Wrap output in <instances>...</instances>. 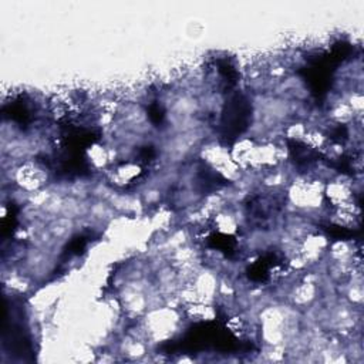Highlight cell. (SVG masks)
I'll use <instances>...</instances> for the list:
<instances>
[{"label": "cell", "instance_id": "1", "mask_svg": "<svg viewBox=\"0 0 364 364\" xmlns=\"http://www.w3.org/2000/svg\"><path fill=\"white\" fill-rule=\"evenodd\" d=\"M14 178L21 188L27 191H36L46 182L47 175L40 165L33 162H26L16 171Z\"/></svg>", "mask_w": 364, "mask_h": 364}]
</instances>
